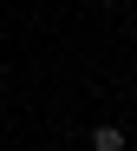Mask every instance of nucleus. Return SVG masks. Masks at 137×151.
<instances>
[{"label": "nucleus", "mask_w": 137, "mask_h": 151, "mask_svg": "<svg viewBox=\"0 0 137 151\" xmlns=\"http://www.w3.org/2000/svg\"><path fill=\"white\" fill-rule=\"evenodd\" d=\"M92 151H131V145H124L118 125H98V132H92Z\"/></svg>", "instance_id": "obj_1"}]
</instances>
